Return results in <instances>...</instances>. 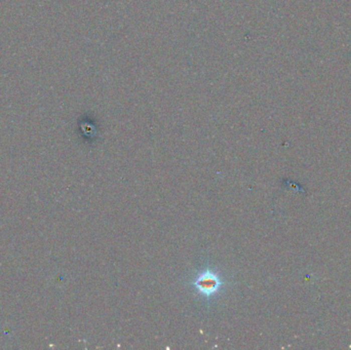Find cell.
<instances>
[{
  "label": "cell",
  "instance_id": "cell-1",
  "mask_svg": "<svg viewBox=\"0 0 351 350\" xmlns=\"http://www.w3.org/2000/svg\"><path fill=\"white\" fill-rule=\"evenodd\" d=\"M193 285L200 294L207 298L217 293L222 286L220 277L215 272L209 270L200 273V275L196 277Z\"/></svg>",
  "mask_w": 351,
  "mask_h": 350
}]
</instances>
